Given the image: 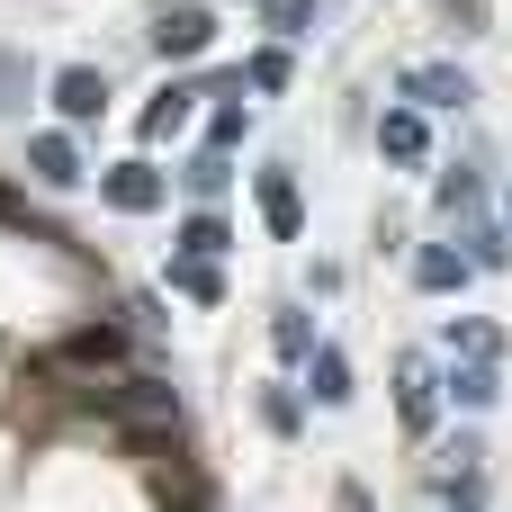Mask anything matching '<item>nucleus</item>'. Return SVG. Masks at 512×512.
Segmentation results:
<instances>
[{
	"mask_svg": "<svg viewBox=\"0 0 512 512\" xmlns=\"http://www.w3.org/2000/svg\"><path fill=\"white\" fill-rule=\"evenodd\" d=\"M99 198H108L117 216H153V207L171 198V180H162L153 162H117V171H99Z\"/></svg>",
	"mask_w": 512,
	"mask_h": 512,
	"instance_id": "obj_1",
	"label": "nucleus"
},
{
	"mask_svg": "<svg viewBox=\"0 0 512 512\" xmlns=\"http://www.w3.org/2000/svg\"><path fill=\"white\" fill-rule=\"evenodd\" d=\"M261 225H270L279 243H297V225H306V198H297V171H288V162L261 171Z\"/></svg>",
	"mask_w": 512,
	"mask_h": 512,
	"instance_id": "obj_2",
	"label": "nucleus"
},
{
	"mask_svg": "<svg viewBox=\"0 0 512 512\" xmlns=\"http://www.w3.org/2000/svg\"><path fill=\"white\" fill-rule=\"evenodd\" d=\"M54 108H63L72 126H90V117L108 108V72H90V63H63V72H54Z\"/></svg>",
	"mask_w": 512,
	"mask_h": 512,
	"instance_id": "obj_3",
	"label": "nucleus"
},
{
	"mask_svg": "<svg viewBox=\"0 0 512 512\" xmlns=\"http://www.w3.org/2000/svg\"><path fill=\"white\" fill-rule=\"evenodd\" d=\"M99 405H108V414H126V423H180V396H171V387H153V378H126V387H108Z\"/></svg>",
	"mask_w": 512,
	"mask_h": 512,
	"instance_id": "obj_4",
	"label": "nucleus"
},
{
	"mask_svg": "<svg viewBox=\"0 0 512 512\" xmlns=\"http://www.w3.org/2000/svg\"><path fill=\"white\" fill-rule=\"evenodd\" d=\"M405 99H414V108H468L477 90H468V72H450V63H414V72H405Z\"/></svg>",
	"mask_w": 512,
	"mask_h": 512,
	"instance_id": "obj_5",
	"label": "nucleus"
},
{
	"mask_svg": "<svg viewBox=\"0 0 512 512\" xmlns=\"http://www.w3.org/2000/svg\"><path fill=\"white\" fill-rule=\"evenodd\" d=\"M207 36H216V27H207V9H198V0H180V9H162V18H153V45H162V54H198Z\"/></svg>",
	"mask_w": 512,
	"mask_h": 512,
	"instance_id": "obj_6",
	"label": "nucleus"
},
{
	"mask_svg": "<svg viewBox=\"0 0 512 512\" xmlns=\"http://www.w3.org/2000/svg\"><path fill=\"white\" fill-rule=\"evenodd\" d=\"M306 396H315V405H351V360H342L333 342L306 351Z\"/></svg>",
	"mask_w": 512,
	"mask_h": 512,
	"instance_id": "obj_7",
	"label": "nucleus"
},
{
	"mask_svg": "<svg viewBox=\"0 0 512 512\" xmlns=\"http://www.w3.org/2000/svg\"><path fill=\"white\" fill-rule=\"evenodd\" d=\"M378 144H387V162H423V144H432L423 108H387V117H378Z\"/></svg>",
	"mask_w": 512,
	"mask_h": 512,
	"instance_id": "obj_8",
	"label": "nucleus"
},
{
	"mask_svg": "<svg viewBox=\"0 0 512 512\" xmlns=\"http://www.w3.org/2000/svg\"><path fill=\"white\" fill-rule=\"evenodd\" d=\"M27 162H36V180H45V189H72V180H81L72 135H36V144H27Z\"/></svg>",
	"mask_w": 512,
	"mask_h": 512,
	"instance_id": "obj_9",
	"label": "nucleus"
},
{
	"mask_svg": "<svg viewBox=\"0 0 512 512\" xmlns=\"http://www.w3.org/2000/svg\"><path fill=\"white\" fill-rule=\"evenodd\" d=\"M504 396V378H495V360H468V369H450V405H468V414H486Z\"/></svg>",
	"mask_w": 512,
	"mask_h": 512,
	"instance_id": "obj_10",
	"label": "nucleus"
},
{
	"mask_svg": "<svg viewBox=\"0 0 512 512\" xmlns=\"http://www.w3.org/2000/svg\"><path fill=\"white\" fill-rule=\"evenodd\" d=\"M414 279H423V288H441V297H450V288H468V252H450V243H432V252H423V261H414Z\"/></svg>",
	"mask_w": 512,
	"mask_h": 512,
	"instance_id": "obj_11",
	"label": "nucleus"
},
{
	"mask_svg": "<svg viewBox=\"0 0 512 512\" xmlns=\"http://www.w3.org/2000/svg\"><path fill=\"white\" fill-rule=\"evenodd\" d=\"M396 405H405V432H432V369H423V360H405Z\"/></svg>",
	"mask_w": 512,
	"mask_h": 512,
	"instance_id": "obj_12",
	"label": "nucleus"
},
{
	"mask_svg": "<svg viewBox=\"0 0 512 512\" xmlns=\"http://www.w3.org/2000/svg\"><path fill=\"white\" fill-rule=\"evenodd\" d=\"M225 243H234V234H225V216H207V207H198V216L180 225V252H189V261H216Z\"/></svg>",
	"mask_w": 512,
	"mask_h": 512,
	"instance_id": "obj_13",
	"label": "nucleus"
},
{
	"mask_svg": "<svg viewBox=\"0 0 512 512\" xmlns=\"http://www.w3.org/2000/svg\"><path fill=\"white\" fill-rule=\"evenodd\" d=\"M171 288H180V297H207V306L225 297V279H216V261H189V252L171 261Z\"/></svg>",
	"mask_w": 512,
	"mask_h": 512,
	"instance_id": "obj_14",
	"label": "nucleus"
},
{
	"mask_svg": "<svg viewBox=\"0 0 512 512\" xmlns=\"http://www.w3.org/2000/svg\"><path fill=\"white\" fill-rule=\"evenodd\" d=\"M441 504L450 512H486V477H477V468H441Z\"/></svg>",
	"mask_w": 512,
	"mask_h": 512,
	"instance_id": "obj_15",
	"label": "nucleus"
},
{
	"mask_svg": "<svg viewBox=\"0 0 512 512\" xmlns=\"http://www.w3.org/2000/svg\"><path fill=\"white\" fill-rule=\"evenodd\" d=\"M189 99H198V90H180V81H171V90L144 108V135H171V126H189Z\"/></svg>",
	"mask_w": 512,
	"mask_h": 512,
	"instance_id": "obj_16",
	"label": "nucleus"
},
{
	"mask_svg": "<svg viewBox=\"0 0 512 512\" xmlns=\"http://www.w3.org/2000/svg\"><path fill=\"white\" fill-rule=\"evenodd\" d=\"M180 180H189V198H225V180H234V171H225V153H198Z\"/></svg>",
	"mask_w": 512,
	"mask_h": 512,
	"instance_id": "obj_17",
	"label": "nucleus"
},
{
	"mask_svg": "<svg viewBox=\"0 0 512 512\" xmlns=\"http://www.w3.org/2000/svg\"><path fill=\"white\" fill-rule=\"evenodd\" d=\"M270 342H279V360H306V351H315V324H306V315L288 306V315L270 324Z\"/></svg>",
	"mask_w": 512,
	"mask_h": 512,
	"instance_id": "obj_18",
	"label": "nucleus"
},
{
	"mask_svg": "<svg viewBox=\"0 0 512 512\" xmlns=\"http://www.w3.org/2000/svg\"><path fill=\"white\" fill-rule=\"evenodd\" d=\"M117 342H126L117 324H90V333H72V342H63V360H117Z\"/></svg>",
	"mask_w": 512,
	"mask_h": 512,
	"instance_id": "obj_19",
	"label": "nucleus"
},
{
	"mask_svg": "<svg viewBox=\"0 0 512 512\" xmlns=\"http://www.w3.org/2000/svg\"><path fill=\"white\" fill-rule=\"evenodd\" d=\"M261 18H270L279 36H306V18H315V0H261Z\"/></svg>",
	"mask_w": 512,
	"mask_h": 512,
	"instance_id": "obj_20",
	"label": "nucleus"
},
{
	"mask_svg": "<svg viewBox=\"0 0 512 512\" xmlns=\"http://www.w3.org/2000/svg\"><path fill=\"white\" fill-rule=\"evenodd\" d=\"M468 270H512V234L486 225V234H477V252H468Z\"/></svg>",
	"mask_w": 512,
	"mask_h": 512,
	"instance_id": "obj_21",
	"label": "nucleus"
},
{
	"mask_svg": "<svg viewBox=\"0 0 512 512\" xmlns=\"http://www.w3.org/2000/svg\"><path fill=\"white\" fill-rule=\"evenodd\" d=\"M261 423L288 441V432H297V396H288V387H270V396H261Z\"/></svg>",
	"mask_w": 512,
	"mask_h": 512,
	"instance_id": "obj_22",
	"label": "nucleus"
},
{
	"mask_svg": "<svg viewBox=\"0 0 512 512\" xmlns=\"http://www.w3.org/2000/svg\"><path fill=\"white\" fill-rule=\"evenodd\" d=\"M252 90H288V54H279V45L252 54Z\"/></svg>",
	"mask_w": 512,
	"mask_h": 512,
	"instance_id": "obj_23",
	"label": "nucleus"
},
{
	"mask_svg": "<svg viewBox=\"0 0 512 512\" xmlns=\"http://www.w3.org/2000/svg\"><path fill=\"white\" fill-rule=\"evenodd\" d=\"M432 198H441V207H450V216H459V207H477V171H450V180H441V189H432Z\"/></svg>",
	"mask_w": 512,
	"mask_h": 512,
	"instance_id": "obj_24",
	"label": "nucleus"
},
{
	"mask_svg": "<svg viewBox=\"0 0 512 512\" xmlns=\"http://www.w3.org/2000/svg\"><path fill=\"white\" fill-rule=\"evenodd\" d=\"M450 351H468V360H495V333H486V324H450Z\"/></svg>",
	"mask_w": 512,
	"mask_h": 512,
	"instance_id": "obj_25",
	"label": "nucleus"
},
{
	"mask_svg": "<svg viewBox=\"0 0 512 512\" xmlns=\"http://www.w3.org/2000/svg\"><path fill=\"white\" fill-rule=\"evenodd\" d=\"M441 468H486V441H477V432H459V441L441 450Z\"/></svg>",
	"mask_w": 512,
	"mask_h": 512,
	"instance_id": "obj_26",
	"label": "nucleus"
},
{
	"mask_svg": "<svg viewBox=\"0 0 512 512\" xmlns=\"http://www.w3.org/2000/svg\"><path fill=\"white\" fill-rule=\"evenodd\" d=\"M207 144L225 153V144H243V108H216V126H207Z\"/></svg>",
	"mask_w": 512,
	"mask_h": 512,
	"instance_id": "obj_27",
	"label": "nucleus"
},
{
	"mask_svg": "<svg viewBox=\"0 0 512 512\" xmlns=\"http://www.w3.org/2000/svg\"><path fill=\"white\" fill-rule=\"evenodd\" d=\"M504 225H512V198H504Z\"/></svg>",
	"mask_w": 512,
	"mask_h": 512,
	"instance_id": "obj_28",
	"label": "nucleus"
}]
</instances>
